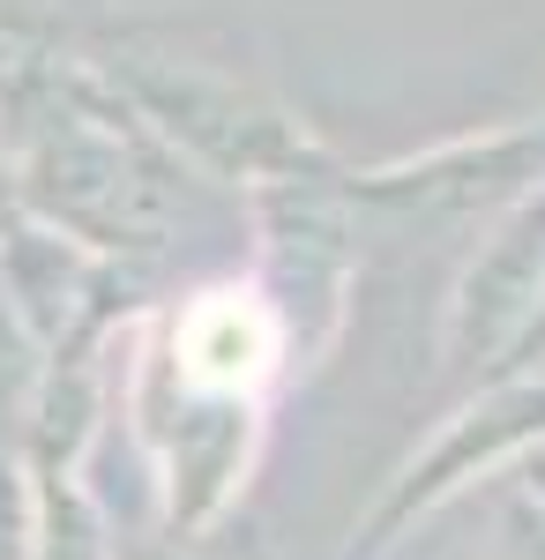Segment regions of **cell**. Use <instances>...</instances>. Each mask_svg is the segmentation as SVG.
Here are the masks:
<instances>
[{
    "mask_svg": "<svg viewBox=\"0 0 545 560\" xmlns=\"http://www.w3.org/2000/svg\"><path fill=\"white\" fill-rule=\"evenodd\" d=\"M179 359H187V374L202 388H247L269 374V359H277V329H269V314L240 292H224V300H210L195 322H187V345H179Z\"/></svg>",
    "mask_w": 545,
    "mask_h": 560,
    "instance_id": "cell-1",
    "label": "cell"
}]
</instances>
